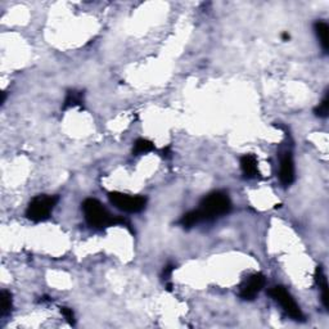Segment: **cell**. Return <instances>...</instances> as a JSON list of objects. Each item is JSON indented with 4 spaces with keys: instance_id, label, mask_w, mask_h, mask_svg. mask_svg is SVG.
<instances>
[{
    "instance_id": "cell-7",
    "label": "cell",
    "mask_w": 329,
    "mask_h": 329,
    "mask_svg": "<svg viewBox=\"0 0 329 329\" xmlns=\"http://www.w3.org/2000/svg\"><path fill=\"white\" fill-rule=\"evenodd\" d=\"M279 179L284 187L290 185L295 181V162H293V157L290 152H285L280 157Z\"/></svg>"
},
{
    "instance_id": "cell-4",
    "label": "cell",
    "mask_w": 329,
    "mask_h": 329,
    "mask_svg": "<svg viewBox=\"0 0 329 329\" xmlns=\"http://www.w3.org/2000/svg\"><path fill=\"white\" fill-rule=\"evenodd\" d=\"M108 198L116 208L130 213L140 212L147 205V198L143 195H130L125 193L112 192L108 194Z\"/></svg>"
},
{
    "instance_id": "cell-1",
    "label": "cell",
    "mask_w": 329,
    "mask_h": 329,
    "mask_svg": "<svg viewBox=\"0 0 329 329\" xmlns=\"http://www.w3.org/2000/svg\"><path fill=\"white\" fill-rule=\"evenodd\" d=\"M82 211L86 223L93 228L102 229L113 225H129L125 218L111 215L107 208L94 198H87L82 202Z\"/></svg>"
},
{
    "instance_id": "cell-15",
    "label": "cell",
    "mask_w": 329,
    "mask_h": 329,
    "mask_svg": "<svg viewBox=\"0 0 329 329\" xmlns=\"http://www.w3.org/2000/svg\"><path fill=\"white\" fill-rule=\"evenodd\" d=\"M328 111H329V98H328V94H326L325 97H324V99L319 103V105L315 108L314 112H315L316 116L324 118L328 116Z\"/></svg>"
},
{
    "instance_id": "cell-17",
    "label": "cell",
    "mask_w": 329,
    "mask_h": 329,
    "mask_svg": "<svg viewBox=\"0 0 329 329\" xmlns=\"http://www.w3.org/2000/svg\"><path fill=\"white\" fill-rule=\"evenodd\" d=\"M170 154H171V152H170V148H163V149H162V157H164V158H169Z\"/></svg>"
},
{
    "instance_id": "cell-5",
    "label": "cell",
    "mask_w": 329,
    "mask_h": 329,
    "mask_svg": "<svg viewBox=\"0 0 329 329\" xmlns=\"http://www.w3.org/2000/svg\"><path fill=\"white\" fill-rule=\"evenodd\" d=\"M269 295L279 303L283 307V310L287 313L288 316H290L295 320H302L303 314L298 305L296 303L295 298L290 296V293L282 285H274L269 289Z\"/></svg>"
},
{
    "instance_id": "cell-3",
    "label": "cell",
    "mask_w": 329,
    "mask_h": 329,
    "mask_svg": "<svg viewBox=\"0 0 329 329\" xmlns=\"http://www.w3.org/2000/svg\"><path fill=\"white\" fill-rule=\"evenodd\" d=\"M58 200V195H38L28 205L27 210H26V216L35 223L45 221L46 218H49Z\"/></svg>"
},
{
    "instance_id": "cell-9",
    "label": "cell",
    "mask_w": 329,
    "mask_h": 329,
    "mask_svg": "<svg viewBox=\"0 0 329 329\" xmlns=\"http://www.w3.org/2000/svg\"><path fill=\"white\" fill-rule=\"evenodd\" d=\"M315 282L318 284L319 289L321 292V302L324 307L328 308V282H326L325 274L323 271V267L318 266L315 270Z\"/></svg>"
},
{
    "instance_id": "cell-16",
    "label": "cell",
    "mask_w": 329,
    "mask_h": 329,
    "mask_svg": "<svg viewBox=\"0 0 329 329\" xmlns=\"http://www.w3.org/2000/svg\"><path fill=\"white\" fill-rule=\"evenodd\" d=\"M61 311H62V314H63L64 318H66V320L68 321L69 324H75V315H74V311H72V308L62 307Z\"/></svg>"
},
{
    "instance_id": "cell-6",
    "label": "cell",
    "mask_w": 329,
    "mask_h": 329,
    "mask_svg": "<svg viewBox=\"0 0 329 329\" xmlns=\"http://www.w3.org/2000/svg\"><path fill=\"white\" fill-rule=\"evenodd\" d=\"M265 283H266V279H265V277L261 272H256V274L251 275V277L241 285L239 297L243 298V300H253V298L259 295L260 290L264 288Z\"/></svg>"
},
{
    "instance_id": "cell-12",
    "label": "cell",
    "mask_w": 329,
    "mask_h": 329,
    "mask_svg": "<svg viewBox=\"0 0 329 329\" xmlns=\"http://www.w3.org/2000/svg\"><path fill=\"white\" fill-rule=\"evenodd\" d=\"M154 149V144L152 143L151 140L148 139H138L134 144V149H133V153L135 156H139V154H145L149 153Z\"/></svg>"
},
{
    "instance_id": "cell-8",
    "label": "cell",
    "mask_w": 329,
    "mask_h": 329,
    "mask_svg": "<svg viewBox=\"0 0 329 329\" xmlns=\"http://www.w3.org/2000/svg\"><path fill=\"white\" fill-rule=\"evenodd\" d=\"M241 169L244 176L248 179H254L260 175L259 162L253 154H244L243 157H241Z\"/></svg>"
},
{
    "instance_id": "cell-10",
    "label": "cell",
    "mask_w": 329,
    "mask_h": 329,
    "mask_svg": "<svg viewBox=\"0 0 329 329\" xmlns=\"http://www.w3.org/2000/svg\"><path fill=\"white\" fill-rule=\"evenodd\" d=\"M314 28H315V33L319 39V43H320L321 48L323 50L328 51L329 48V27L324 21H318V22L314 25Z\"/></svg>"
},
{
    "instance_id": "cell-11",
    "label": "cell",
    "mask_w": 329,
    "mask_h": 329,
    "mask_svg": "<svg viewBox=\"0 0 329 329\" xmlns=\"http://www.w3.org/2000/svg\"><path fill=\"white\" fill-rule=\"evenodd\" d=\"M82 102H84V93L80 92V90H69L64 98L63 109L76 107V105H82Z\"/></svg>"
},
{
    "instance_id": "cell-13",
    "label": "cell",
    "mask_w": 329,
    "mask_h": 329,
    "mask_svg": "<svg viewBox=\"0 0 329 329\" xmlns=\"http://www.w3.org/2000/svg\"><path fill=\"white\" fill-rule=\"evenodd\" d=\"M179 223L180 225L184 226V228H192V226H194L195 224L200 223L199 213H198L197 210L189 211V212H187L185 215L181 216Z\"/></svg>"
},
{
    "instance_id": "cell-2",
    "label": "cell",
    "mask_w": 329,
    "mask_h": 329,
    "mask_svg": "<svg viewBox=\"0 0 329 329\" xmlns=\"http://www.w3.org/2000/svg\"><path fill=\"white\" fill-rule=\"evenodd\" d=\"M199 206L200 207L197 208V211L200 221H210L230 212L231 200L226 193L217 190L206 195Z\"/></svg>"
},
{
    "instance_id": "cell-14",
    "label": "cell",
    "mask_w": 329,
    "mask_h": 329,
    "mask_svg": "<svg viewBox=\"0 0 329 329\" xmlns=\"http://www.w3.org/2000/svg\"><path fill=\"white\" fill-rule=\"evenodd\" d=\"M0 300H2V316H4L12 310V295L8 290H2Z\"/></svg>"
}]
</instances>
